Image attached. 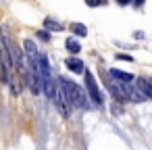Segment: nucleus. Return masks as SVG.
<instances>
[{
    "mask_svg": "<svg viewBox=\"0 0 152 150\" xmlns=\"http://www.w3.org/2000/svg\"><path fill=\"white\" fill-rule=\"evenodd\" d=\"M133 38H137V40H144V31H135V34H133Z\"/></svg>",
    "mask_w": 152,
    "mask_h": 150,
    "instance_id": "4468645a",
    "label": "nucleus"
},
{
    "mask_svg": "<svg viewBox=\"0 0 152 150\" xmlns=\"http://www.w3.org/2000/svg\"><path fill=\"white\" fill-rule=\"evenodd\" d=\"M65 65H67V69H69L71 73H75V75H83V73L88 71L86 65H83V61L77 59V56H69V59L65 61Z\"/></svg>",
    "mask_w": 152,
    "mask_h": 150,
    "instance_id": "20e7f679",
    "label": "nucleus"
},
{
    "mask_svg": "<svg viewBox=\"0 0 152 150\" xmlns=\"http://www.w3.org/2000/svg\"><path fill=\"white\" fill-rule=\"evenodd\" d=\"M117 61H125V63H133V56H129V54H117Z\"/></svg>",
    "mask_w": 152,
    "mask_h": 150,
    "instance_id": "f8f14e48",
    "label": "nucleus"
},
{
    "mask_svg": "<svg viewBox=\"0 0 152 150\" xmlns=\"http://www.w3.org/2000/svg\"><path fill=\"white\" fill-rule=\"evenodd\" d=\"M23 48H25V56H27V61H40V50H38V46H36V42L34 40H25L23 42Z\"/></svg>",
    "mask_w": 152,
    "mask_h": 150,
    "instance_id": "0eeeda50",
    "label": "nucleus"
},
{
    "mask_svg": "<svg viewBox=\"0 0 152 150\" xmlns=\"http://www.w3.org/2000/svg\"><path fill=\"white\" fill-rule=\"evenodd\" d=\"M69 31L75 36V38H86L88 36V27L83 23H69Z\"/></svg>",
    "mask_w": 152,
    "mask_h": 150,
    "instance_id": "1a4fd4ad",
    "label": "nucleus"
},
{
    "mask_svg": "<svg viewBox=\"0 0 152 150\" xmlns=\"http://www.w3.org/2000/svg\"><path fill=\"white\" fill-rule=\"evenodd\" d=\"M108 75L115 79V81H121V83H133L135 77L127 71H121V69H108Z\"/></svg>",
    "mask_w": 152,
    "mask_h": 150,
    "instance_id": "423d86ee",
    "label": "nucleus"
},
{
    "mask_svg": "<svg viewBox=\"0 0 152 150\" xmlns=\"http://www.w3.org/2000/svg\"><path fill=\"white\" fill-rule=\"evenodd\" d=\"M44 29H46V31H63L65 25H63L61 21L52 19V17H46V19H44Z\"/></svg>",
    "mask_w": 152,
    "mask_h": 150,
    "instance_id": "6e6552de",
    "label": "nucleus"
},
{
    "mask_svg": "<svg viewBox=\"0 0 152 150\" xmlns=\"http://www.w3.org/2000/svg\"><path fill=\"white\" fill-rule=\"evenodd\" d=\"M36 36H38L42 42H50V40H52V36H50L46 29H40V31H36Z\"/></svg>",
    "mask_w": 152,
    "mask_h": 150,
    "instance_id": "9b49d317",
    "label": "nucleus"
},
{
    "mask_svg": "<svg viewBox=\"0 0 152 150\" xmlns=\"http://www.w3.org/2000/svg\"><path fill=\"white\" fill-rule=\"evenodd\" d=\"M83 79H86V94H88V98L92 100L94 106L102 108V106H104V96H102V92H100V88H98V83H96V77H94L90 71H86V73H83Z\"/></svg>",
    "mask_w": 152,
    "mask_h": 150,
    "instance_id": "7ed1b4c3",
    "label": "nucleus"
},
{
    "mask_svg": "<svg viewBox=\"0 0 152 150\" xmlns=\"http://www.w3.org/2000/svg\"><path fill=\"white\" fill-rule=\"evenodd\" d=\"M13 77H15V69H13V61H11L9 38L4 34H0V83L9 86Z\"/></svg>",
    "mask_w": 152,
    "mask_h": 150,
    "instance_id": "f03ea898",
    "label": "nucleus"
},
{
    "mask_svg": "<svg viewBox=\"0 0 152 150\" xmlns=\"http://www.w3.org/2000/svg\"><path fill=\"white\" fill-rule=\"evenodd\" d=\"M135 86H137V90L142 92V96L146 100H152V79H148V77H135Z\"/></svg>",
    "mask_w": 152,
    "mask_h": 150,
    "instance_id": "39448f33",
    "label": "nucleus"
},
{
    "mask_svg": "<svg viewBox=\"0 0 152 150\" xmlns=\"http://www.w3.org/2000/svg\"><path fill=\"white\" fill-rule=\"evenodd\" d=\"M56 81L63 86V90H65L67 100H69L71 106L83 108V110H90V108H92V102H88L90 98H88V94L83 92V88H81L79 83H75L73 79H67V77H58Z\"/></svg>",
    "mask_w": 152,
    "mask_h": 150,
    "instance_id": "f257e3e1",
    "label": "nucleus"
},
{
    "mask_svg": "<svg viewBox=\"0 0 152 150\" xmlns=\"http://www.w3.org/2000/svg\"><path fill=\"white\" fill-rule=\"evenodd\" d=\"M65 48H67L73 56H77V54L81 52V44H79L75 38H67V40H65Z\"/></svg>",
    "mask_w": 152,
    "mask_h": 150,
    "instance_id": "9d476101",
    "label": "nucleus"
},
{
    "mask_svg": "<svg viewBox=\"0 0 152 150\" xmlns=\"http://www.w3.org/2000/svg\"><path fill=\"white\" fill-rule=\"evenodd\" d=\"M110 110H113V115H121V113H123V108H121V104H117V102H115V104L110 106Z\"/></svg>",
    "mask_w": 152,
    "mask_h": 150,
    "instance_id": "ddd939ff",
    "label": "nucleus"
}]
</instances>
